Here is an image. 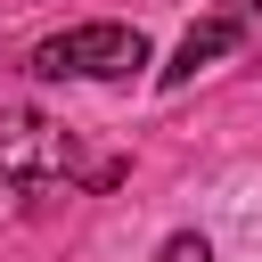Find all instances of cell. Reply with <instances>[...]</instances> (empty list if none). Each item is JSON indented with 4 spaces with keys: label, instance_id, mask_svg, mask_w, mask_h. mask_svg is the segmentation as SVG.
Returning <instances> with one entry per match:
<instances>
[{
    "label": "cell",
    "instance_id": "obj_1",
    "mask_svg": "<svg viewBox=\"0 0 262 262\" xmlns=\"http://www.w3.org/2000/svg\"><path fill=\"white\" fill-rule=\"evenodd\" d=\"M139 66H147V33L139 25H74V33H49L33 49L41 82H131Z\"/></svg>",
    "mask_w": 262,
    "mask_h": 262
},
{
    "label": "cell",
    "instance_id": "obj_2",
    "mask_svg": "<svg viewBox=\"0 0 262 262\" xmlns=\"http://www.w3.org/2000/svg\"><path fill=\"white\" fill-rule=\"evenodd\" d=\"M82 172H90V164H82V147H74L66 123H49V115H33V106L0 115V180H8V188L41 196V188L82 180Z\"/></svg>",
    "mask_w": 262,
    "mask_h": 262
},
{
    "label": "cell",
    "instance_id": "obj_3",
    "mask_svg": "<svg viewBox=\"0 0 262 262\" xmlns=\"http://www.w3.org/2000/svg\"><path fill=\"white\" fill-rule=\"evenodd\" d=\"M229 49H246V16H196L188 33H180V49H172V66L156 74L164 90H180V82H196L213 57H229Z\"/></svg>",
    "mask_w": 262,
    "mask_h": 262
},
{
    "label": "cell",
    "instance_id": "obj_4",
    "mask_svg": "<svg viewBox=\"0 0 262 262\" xmlns=\"http://www.w3.org/2000/svg\"><path fill=\"white\" fill-rule=\"evenodd\" d=\"M156 262H213V237H205V229H172V237L156 246Z\"/></svg>",
    "mask_w": 262,
    "mask_h": 262
},
{
    "label": "cell",
    "instance_id": "obj_5",
    "mask_svg": "<svg viewBox=\"0 0 262 262\" xmlns=\"http://www.w3.org/2000/svg\"><path fill=\"white\" fill-rule=\"evenodd\" d=\"M221 16H262V0H221Z\"/></svg>",
    "mask_w": 262,
    "mask_h": 262
}]
</instances>
